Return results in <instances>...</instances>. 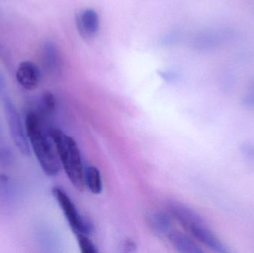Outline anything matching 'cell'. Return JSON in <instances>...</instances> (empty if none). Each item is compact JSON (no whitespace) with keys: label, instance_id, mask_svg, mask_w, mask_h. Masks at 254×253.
Instances as JSON below:
<instances>
[{"label":"cell","instance_id":"3957f363","mask_svg":"<svg viewBox=\"0 0 254 253\" xmlns=\"http://www.w3.org/2000/svg\"><path fill=\"white\" fill-rule=\"evenodd\" d=\"M48 131L67 177L77 190L83 191L86 187L85 169L77 143L58 128H50Z\"/></svg>","mask_w":254,"mask_h":253},{"label":"cell","instance_id":"9c48e42d","mask_svg":"<svg viewBox=\"0 0 254 253\" xmlns=\"http://www.w3.org/2000/svg\"><path fill=\"white\" fill-rule=\"evenodd\" d=\"M167 238L178 252L183 253H204L202 248L197 242H195L194 239L176 229H173L169 233Z\"/></svg>","mask_w":254,"mask_h":253},{"label":"cell","instance_id":"7a4b0ae2","mask_svg":"<svg viewBox=\"0 0 254 253\" xmlns=\"http://www.w3.org/2000/svg\"><path fill=\"white\" fill-rule=\"evenodd\" d=\"M167 208L173 218H174L195 241L202 244L204 247L213 252L231 253V250L228 247H227L212 230L209 228L204 219L195 210L183 203L176 202H170Z\"/></svg>","mask_w":254,"mask_h":253},{"label":"cell","instance_id":"277c9868","mask_svg":"<svg viewBox=\"0 0 254 253\" xmlns=\"http://www.w3.org/2000/svg\"><path fill=\"white\" fill-rule=\"evenodd\" d=\"M52 193L62 209L63 212L73 233L76 236L80 234L89 236L92 233V227L90 224L79 213L75 205L68 195L59 187H53Z\"/></svg>","mask_w":254,"mask_h":253},{"label":"cell","instance_id":"6da1fadb","mask_svg":"<svg viewBox=\"0 0 254 253\" xmlns=\"http://www.w3.org/2000/svg\"><path fill=\"white\" fill-rule=\"evenodd\" d=\"M25 130L30 145L43 172L55 176L61 169V163L55 144L46 131L41 116L29 111L25 120Z\"/></svg>","mask_w":254,"mask_h":253},{"label":"cell","instance_id":"ba28073f","mask_svg":"<svg viewBox=\"0 0 254 253\" xmlns=\"http://www.w3.org/2000/svg\"><path fill=\"white\" fill-rule=\"evenodd\" d=\"M149 228L156 236L167 237L169 233L174 229L173 216L170 212L155 211L148 216Z\"/></svg>","mask_w":254,"mask_h":253},{"label":"cell","instance_id":"8992f818","mask_svg":"<svg viewBox=\"0 0 254 253\" xmlns=\"http://www.w3.org/2000/svg\"><path fill=\"white\" fill-rule=\"evenodd\" d=\"M16 79L23 89L32 91L38 87L41 80V73L34 62L25 61L18 66Z\"/></svg>","mask_w":254,"mask_h":253},{"label":"cell","instance_id":"7c38bea8","mask_svg":"<svg viewBox=\"0 0 254 253\" xmlns=\"http://www.w3.org/2000/svg\"><path fill=\"white\" fill-rule=\"evenodd\" d=\"M85 185L93 194L101 193L103 190L102 178L98 168L89 166L85 169Z\"/></svg>","mask_w":254,"mask_h":253},{"label":"cell","instance_id":"e0dca14e","mask_svg":"<svg viewBox=\"0 0 254 253\" xmlns=\"http://www.w3.org/2000/svg\"><path fill=\"white\" fill-rule=\"evenodd\" d=\"M124 248L127 252H131V251H134V248H136V245L132 241L127 240L124 245Z\"/></svg>","mask_w":254,"mask_h":253},{"label":"cell","instance_id":"5b68a950","mask_svg":"<svg viewBox=\"0 0 254 253\" xmlns=\"http://www.w3.org/2000/svg\"><path fill=\"white\" fill-rule=\"evenodd\" d=\"M4 109L6 120L8 125L9 132L16 148L24 155L31 154L30 144L27 136L26 130L24 129L20 115L9 98L4 99Z\"/></svg>","mask_w":254,"mask_h":253},{"label":"cell","instance_id":"2e32d148","mask_svg":"<svg viewBox=\"0 0 254 253\" xmlns=\"http://www.w3.org/2000/svg\"><path fill=\"white\" fill-rule=\"evenodd\" d=\"M240 103L247 109L254 110V93L249 92L242 98Z\"/></svg>","mask_w":254,"mask_h":253},{"label":"cell","instance_id":"4fadbf2b","mask_svg":"<svg viewBox=\"0 0 254 253\" xmlns=\"http://www.w3.org/2000/svg\"><path fill=\"white\" fill-rule=\"evenodd\" d=\"M40 105L43 114H52L56 109L57 101L55 95L51 92H45L42 95Z\"/></svg>","mask_w":254,"mask_h":253},{"label":"cell","instance_id":"52a82bcc","mask_svg":"<svg viewBox=\"0 0 254 253\" xmlns=\"http://www.w3.org/2000/svg\"><path fill=\"white\" fill-rule=\"evenodd\" d=\"M77 27L80 35L86 39H91L96 36L99 30L100 20L98 13L93 9L87 8L82 10L77 15Z\"/></svg>","mask_w":254,"mask_h":253},{"label":"cell","instance_id":"9a60e30c","mask_svg":"<svg viewBox=\"0 0 254 253\" xmlns=\"http://www.w3.org/2000/svg\"><path fill=\"white\" fill-rule=\"evenodd\" d=\"M239 151L243 158L254 163V144L250 142L242 143L239 147Z\"/></svg>","mask_w":254,"mask_h":253},{"label":"cell","instance_id":"5bb4252c","mask_svg":"<svg viewBox=\"0 0 254 253\" xmlns=\"http://www.w3.org/2000/svg\"><path fill=\"white\" fill-rule=\"evenodd\" d=\"M77 243L82 253H98V250L89 239V236L84 234L77 235Z\"/></svg>","mask_w":254,"mask_h":253},{"label":"cell","instance_id":"30bf717a","mask_svg":"<svg viewBox=\"0 0 254 253\" xmlns=\"http://www.w3.org/2000/svg\"><path fill=\"white\" fill-rule=\"evenodd\" d=\"M225 43L220 31H206L198 34L192 41L194 49L200 51H210L219 48L222 43Z\"/></svg>","mask_w":254,"mask_h":253},{"label":"cell","instance_id":"8fae6325","mask_svg":"<svg viewBox=\"0 0 254 253\" xmlns=\"http://www.w3.org/2000/svg\"><path fill=\"white\" fill-rule=\"evenodd\" d=\"M43 62L44 68L49 73L55 74L59 72L62 59L58 47L52 42H46L43 46Z\"/></svg>","mask_w":254,"mask_h":253},{"label":"cell","instance_id":"d6986e66","mask_svg":"<svg viewBox=\"0 0 254 253\" xmlns=\"http://www.w3.org/2000/svg\"><path fill=\"white\" fill-rule=\"evenodd\" d=\"M249 92H254V81L252 82L249 86Z\"/></svg>","mask_w":254,"mask_h":253},{"label":"cell","instance_id":"ac0fdd59","mask_svg":"<svg viewBox=\"0 0 254 253\" xmlns=\"http://www.w3.org/2000/svg\"><path fill=\"white\" fill-rule=\"evenodd\" d=\"M6 83L5 79H4L3 74L0 72V93L3 92L5 89Z\"/></svg>","mask_w":254,"mask_h":253}]
</instances>
